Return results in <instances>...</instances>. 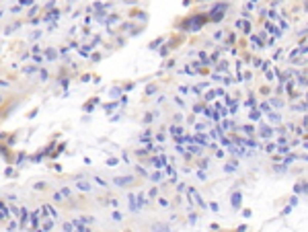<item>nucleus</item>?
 I'll return each instance as SVG.
<instances>
[{
	"instance_id": "3",
	"label": "nucleus",
	"mask_w": 308,
	"mask_h": 232,
	"mask_svg": "<svg viewBox=\"0 0 308 232\" xmlns=\"http://www.w3.org/2000/svg\"><path fill=\"white\" fill-rule=\"evenodd\" d=\"M129 205H131V212H138V205H136V195H129Z\"/></svg>"
},
{
	"instance_id": "6",
	"label": "nucleus",
	"mask_w": 308,
	"mask_h": 232,
	"mask_svg": "<svg viewBox=\"0 0 308 232\" xmlns=\"http://www.w3.org/2000/svg\"><path fill=\"white\" fill-rule=\"evenodd\" d=\"M249 117H251V119H259V111H251Z\"/></svg>"
},
{
	"instance_id": "1",
	"label": "nucleus",
	"mask_w": 308,
	"mask_h": 232,
	"mask_svg": "<svg viewBox=\"0 0 308 232\" xmlns=\"http://www.w3.org/2000/svg\"><path fill=\"white\" fill-rule=\"evenodd\" d=\"M134 183V177H117L115 179V185H129Z\"/></svg>"
},
{
	"instance_id": "5",
	"label": "nucleus",
	"mask_w": 308,
	"mask_h": 232,
	"mask_svg": "<svg viewBox=\"0 0 308 232\" xmlns=\"http://www.w3.org/2000/svg\"><path fill=\"white\" fill-rule=\"evenodd\" d=\"M269 119H271V121H279V115H277V113H269Z\"/></svg>"
},
{
	"instance_id": "4",
	"label": "nucleus",
	"mask_w": 308,
	"mask_h": 232,
	"mask_svg": "<svg viewBox=\"0 0 308 232\" xmlns=\"http://www.w3.org/2000/svg\"><path fill=\"white\" fill-rule=\"evenodd\" d=\"M78 187H80L82 191H89V189H91V185H89V183H84V181H78Z\"/></svg>"
},
{
	"instance_id": "2",
	"label": "nucleus",
	"mask_w": 308,
	"mask_h": 232,
	"mask_svg": "<svg viewBox=\"0 0 308 232\" xmlns=\"http://www.w3.org/2000/svg\"><path fill=\"white\" fill-rule=\"evenodd\" d=\"M240 201H242V195H240V193H234V195H232V205H234V208H238V205H240Z\"/></svg>"
}]
</instances>
